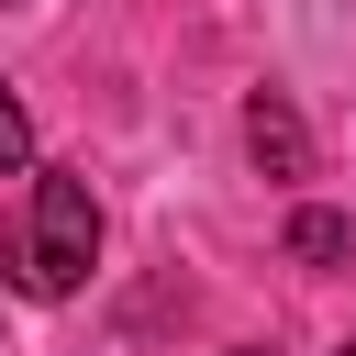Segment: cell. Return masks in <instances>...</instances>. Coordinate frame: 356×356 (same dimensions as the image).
Segmentation results:
<instances>
[{
	"label": "cell",
	"instance_id": "6da1fadb",
	"mask_svg": "<svg viewBox=\"0 0 356 356\" xmlns=\"http://www.w3.org/2000/svg\"><path fill=\"white\" fill-rule=\"evenodd\" d=\"M89 256H100V200H89V178L44 167L33 178V222H22V289L33 300H67L89 278Z\"/></svg>",
	"mask_w": 356,
	"mask_h": 356
},
{
	"label": "cell",
	"instance_id": "7a4b0ae2",
	"mask_svg": "<svg viewBox=\"0 0 356 356\" xmlns=\"http://www.w3.org/2000/svg\"><path fill=\"white\" fill-rule=\"evenodd\" d=\"M245 156H256L267 178H312V134H300V111H289L278 89L245 100Z\"/></svg>",
	"mask_w": 356,
	"mask_h": 356
},
{
	"label": "cell",
	"instance_id": "3957f363",
	"mask_svg": "<svg viewBox=\"0 0 356 356\" xmlns=\"http://www.w3.org/2000/svg\"><path fill=\"white\" fill-rule=\"evenodd\" d=\"M289 256H300V267H345V256H356V222H345V211H289Z\"/></svg>",
	"mask_w": 356,
	"mask_h": 356
},
{
	"label": "cell",
	"instance_id": "277c9868",
	"mask_svg": "<svg viewBox=\"0 0 356 356\" xmlns=\"http://www.w3.org/2000/svg\"><path fill=\"white\" fill-rule=\"evenodd\" d=\"M11 167H33V111H22L11 78H0V178H11Z\"/></svg>",
	"mask_w": 356,
	"mask_h": 356
},
{
	"label": "cell",
	"instance_id": "5b68a950",
	"mask_svg": "<svg viewBox=\"0 0 356 356\" xmlns=\"http://www.w3.org/2000/svg\"><path fill=\"white\" fill-rule=\"evenodd\" d=\"M234 356H278V345H234Z\"/></svg>",
	"mask_w": 356,
	"mask_h": 356
},
{
	"label": "cell",
	"instance_id": "8992f818",
	"mask_svg": "<svg viewBox=\"0 0 356 356\" xmlns=\"http://www.w3.org/2000/svg\"><path fill=\"white\" fill-rule=\"evenodd\" d=\"M345 356H356V345H345Z\"/></svg>",
	"mask_w": 356,
	"mask_h": 356
}]
</instances>
